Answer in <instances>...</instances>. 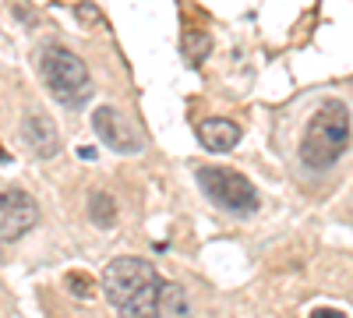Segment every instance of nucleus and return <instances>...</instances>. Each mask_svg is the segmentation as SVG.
<instances>
[{"label": "nucleus", "mask_w": 353, "mask_h": 318, "mask_svg": "<svg viewBox=\"0 0 353 318\" xmlns=\"http://www.w3.org/2000/svg\"><path fill=\"white\" fill-rule=\"evenodd\" d=\"M346 146H350V110L346 103L329 99L307 121V131L301 141V159L307 170H329L346 152Z\"/></svg>", "instance_id": "1"}, {"label": "nucleus", "mask_w": 353, "mask_h": 318, "mask_svg": "<svg viewBox=\"0 0 353 318\" xmlns=\"http://www.w3.org/2000/svg\"><path fill=\"white\" fill-rule=\"evenodd\" d=\"M39 74L46 81L50 96L68 110H81L88 99H92V74H88L81 57L64 50V46H46L43 50Z\"/></svg>", "instance_id": "2"}, {"label": "nucleus", "mask_w": 353, "mask_h": 318, "mask_svg": "<svg viewBox=\"0 0 353 318\" xmlns=\"http://www.w3.org/2000/svg\"><path fill=\"white\" fill-rule=\"evenodd\" d=\"M198 184H201V191L209 195L216 206H223L226 212L248 216V212L258 209V191L251 188L248 177H241L237 170H226V166H201V170H198Z\"/></svg>", "instance_id": "3"}, {"label": "nucleus", "mask_w": 353, "mask_h": 318, "mask_svg": "<svg viewBox=\"0 0 353 318\" xmlns=\"http://www.w3.org/2000/svg\"><path fill=\"white\" fill-rule=\"evenodd\" d=\"M152 283H159L156 266L145 262V258H134V255L113 258V262L103 269V294L113 308L128 304L134 294H141L145 286H152Z\"/></svg>", "instance_id": "4"}, {"label": "nucleus", "mask_w": 353, "mask_h": 318, "mask_svg": "<svg viewBox=\"0 0 353 318\" xmlns=\"http://www.w3.org/2000/svg\"><path fill=\"white\" fill-rule=\"evenodd\" d=\"M36 223H39V206L32 195L21 188L0 191V241H18Z\"/></svg>", "instance_id": "5"}, {"label": "nucleus", "mask_w": 353, "mask_h": 318, "mask_svg": "<svg viewBox=\"0 0 353 318\" xmlns=\"http://www.w3.org/2000/svg\"><path fill=\"white\" fill-rule=\"evenodd\" d=\"M92 128H96L99 141H106V146L113 152H121V156H134V152L145 149V138L138 135V128L113 106H99L92 113Z\"/></svg>", "instance_id": "6"}, {"label": "nucleus", "mask_w": 353, "mask_h": 318, "mask_svg": "<svg viewBox=\"0 0 353 318\" xmlns=\"http://www.w3.org/2000/svg\"><path fill=\"white\" fill-rule=\"evenodd\" d=\"M21 135L28 141V149H32L39 159H53L57 149H61L57 124H53V117H46V113H28L25 124H21Z\"/></svg>", "instance_id": "7"}, {"label": "nucleus", "mask_w": 353, "mask_h": 318, "mask_svg": "<svg viewBox=\"0 0 353 318\" xmlns=\"http://www.w3.org/2000/svg\"><path fill=\"white\" fill-rule=\"evenodd\" d=\"M198 141L209 152H230L233 146L241 141V128L226 121V117H212V121H201L198 124Z\"/></svg>", "instance_id": "8"}, {"label": "nucleus", "mask_w": 353, "mask_h": 318, "mask_svg": "<svg viewBox=\"0 0 353 318\" xmlns=\"http://www.w3.org/2000/svg\"><path fill=\"white\" fill-rule=\"evenodd\" d=\"M156 311L159 318H191V304L181 283H159V294H156Z\"/></svg>", "instance_id": "9"}, {"label": "nucleus", "mask_w": 353, "mask_h": 318, "mask_svg": "<svg viewBox=\"0 0 353 318\" xmlns=\"http://www.w3.org/2000/svg\"><path fill=\"white\" fill-rule=\"evenodd\" d=\"M159 283H163V279H159ZM159 283L145 286L141 294H134L128 304L117 308V311H121V318H159V311H156V294H159Z\"/></svg>", "instance_id": "10"}, {"label": "nucleus", "mask_w": 353, "mask_h": 318, "mask_svg": "<svg viewBox=\"0 0 353 318\" xmlns=\"http://www.w3.org/2000/svg\"><path fill=\"white\" fill-rule=\"evenodd\" d=\"M181 50H184V61L188 64H201L205 57H209V50H212V39H209V32H198V28H191V32H184V43H181Z\"/></svg>", "instance_id": "11"}, {"label": "nucleus", "mask_w": 353, "mask_h": 318, "mask_svg": "<svg viewBox=\"0 0 353 318\" xmlns=\"http://www.w3.org/2000/svg\"><path fill=\"white\" fill-rule=\"evenodd\" d=\"M88 216H92L96 226H113L117 223V206H113V198L106 191H96L92 198H88Z\"/></svg>", "instance_id": "12"}, {"label": "nucleus", "mask_w": 353, "mask_h": 318, "mask_svg": "<svg viewBox=\"0 0 353 318\" xmlns=\"http://www.w3.org/2000/svg\"><path fill=\"white\" fill-rule=\"evenodd\" d=\"M68 290H71L78 301H92L96 283H92V276H85V272H71V276H68Z\"/></svg>", "instance_id": "13"}, {"label": "nucleus", "mask_w": 353, "mask_h": 318, "mask_svg": "<svg viewBox=\"0 0 353 318\" xmlns=\"http://www.w3.org/2000/svg\"><path fill=\"white\" fill-rule=\"evenodd\" d=\"M311 318H346L343 311H336V308H314L311 311Z\"/></svg>", "instance_id": "14"}, {"label": "nucleus", "mask_w": 353, "mask_h": 318, "mask_svg": "<svg viewBox=\"0 0 353 318\" xmlns=\"http://www.w3.org/2000/svg\"><path fill=\"white\" fill-rule=\"evenodd\" d=\"M78 156H81V159H96V149H88V146H85V149H78Z\"/></svg>", "instance_id": "15"}]
</instances>
